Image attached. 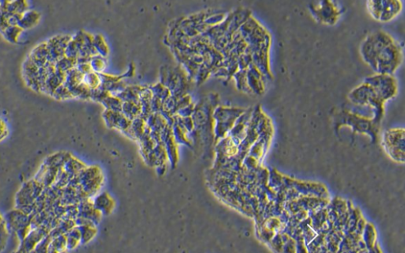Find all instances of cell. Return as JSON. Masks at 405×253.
<instances>
[{
	"label": "cell",
	"instance_id": "3",
	"mask_svg": "<svg viewBox=\"0 0 405 253\" xmlns=\"http://www.w3.org/2000/svg\"><path fill=\"white\" fill-rule=\"evenodd\" d=\"M40 15L34 11H29L22 15L21 18L18 23L19 28L29 29L34 27L39 21Z\"/></svg>",
	"mask_w": 405,
	"mask_h": 253
},
{
	"label": "cell",
	"instance_id": "4",
	"mask_svg": "<svg viewBox=\"0 0 405 253\" xmlns=\"http://www.w3.org/2000/svg\"><path fill=\"white\" fill-rule=\"evenodd\" d=\"M22 29L19 28L18 26H12V27H8L6 30H4L3 34L6 39L9 42L15 43L17 42L19 35L21 33Z\"/></svg>",
	"mask_w": 405,
	"mask_h": 253
},
{
	"label": "cell",
	"instance_id": "2",
	"mask_svg": "<svg viewBox=\"0 0 405 253\" xmlns=\"http://www.w3.org/2000/svg\"><path fill=\"white\" fill-rule=\"evenodd\" d=\"M29 59L39 68H43L52 63L46 43L42 44L35 48L30 54V57Z\"/></svg>",
	"mask_w": 405,
	"mask_h": 253
},
{
	"label": "cell",
	"instance_id": "1",
	"mask_svg": "<svg viewBox=\"0 0 405 253\" xmlns=\"http://www.w3.org/2000/svg\"><path fill=\"white\" fill-rule=\"evenodd\" d=\"M25 79L31 88L41 90L39 81V68L28 59L24 65Z\"/></svg>",
	"mask_w": 405,
	"mask_h": 253
},
{
	"label": "cell",
	"instance_id": "6",
	"mask_svg": "<svg viewBox=\"0 0 405 253\" xmlns=\"http://www.w3.org/2000/svg\"><path fill=\"white\" fill-rule=\"evenodd\" d=\"M0 14H1V7H0Z\"/></svg>",
	"mask_w": 405,
	"mask_h": 253
},
{
	"label": "cell",
	"instance_id": "5",
	"mask_svg": "<svg viewBox=\"0 0 405 253\" xmlns=\"http://www.w3.org/2000/svg\"><path fill=\"white\" fill-rule=\"evenodd\" d=\"M8 135V128L6 124L0 120V141L3 140Z\"/></svg>",
	"mask_w": 405,
	"mask_h": 253
}]
</instances>
